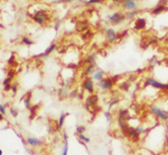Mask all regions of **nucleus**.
I'll list each match as a JSON object with an SVG mask.
<instances>
[{"label": "nucleus", "mask_w": 168, "mask_h": 155, "mask_svg": "<svg viewBox=\"0 0 168 155\" xmlns=\"http://www.w3.org/2000/svg\"><path fill=\"white\" fill-rule=\"evenodd\" d=\"M143 87H153L159 90H168V83H161L153 78H147Z\"/></svg>", "instance_id": "obj_1"}, {"label": "nucleus", "mask_w": 168, "mask_h": 155, "mask_svg": "<svg viewBox=\"0 0 168 155\" xmlns=\"http://www.w3.org/2000/svg\"><path fill=\"white\" fill-rule=\"evenodd\" d=\"M150 113H151L154 116L157 117V118L161 119V120H168V113L167 111L160 109L159 107H157V106H155V104H151V106H150Z\"/></svg>", "instance_id": "obj_2"}, {"label": "nucleus", "mask_w": 168, "mask_h": 155, "mask_svg": "<svg viewBox=\"0 0 168 155\" xmlns=\"http://www.w3.org/2000/svg\"><path fill=\"white\" fill-rule=\"evenodd\" d=\"M124 19H127V16L124 13H114L109 16V20L113 24V25H119L120 23H122Z\"/></svg>", "instance_id": "obj_3"}, {"label": "nucleus", "mask_w": 168, "mask_h": 155, "mask_svg": "<svg viewBox=\"0 0 168 155\" xmlns=\"http://www.w3.org/2000/svg\"><path fill=\"white\" fill-rule=\"evenodd\" d=\"M33 19H34V22H36L37 24H39V25H43L44 23H46V22H47L48 16H47V13H45L44 10H38L37 13L33 16Z\"/></svg>", "instance_id": "obj_4"}, {"label": "nucleus", "mask_w": 168, "mask_h": 155, "mask_svg": "<svg viewBox=\"0 0 168 155\" xmlns=\"http://www.w3.org/2000/svg\"><path fill=\"white\" fill-rule=\"evenodd\" d=\"M113 86V81L112 79H102L99 81V87L102 90H110Z\"/></svg>", "instance_id": "obj_5"}, {"label": "nucleus", "mask_w": 168, "mask_h": 155, "mask_svg": "<svg viewBox=\"0 0 168 155\" xmlns=\"http://www.w3.org/2000/svg\"><path fill=\"white\" fill-rule=\"evenodd\" d=\"M122 7L124 8V9H127V10H136L137 9V7H138V2L136 1V0H124L123 2H122Z\"/></svg>", "instance_id": "obj_6"}, {"label": "nucleus", "mask_w": 168, "mask_h": 155, "mask_svg": "<svg viewBox=\"0 0 168 155\" xmlns=\"http://www.w3.org/2000/svg\"><path fill=\"white\" fill-rule=\"evenodd\" d=\"M83 89L84 90H86L89 93H93L94 92V84H93V81H92V79L90 78H86L84 81H83Z\"/></svg>", "instance_id": "obj_7"}, {"label": "nucleus", "mask_w": 168, "mask_h": 155, "mask_svg": "<svg viewBox=\"0 0 168 155\" xmlns=\"http://www.w3.org/2000/svg\"><path fill=\"white\" fill-rule=\"evenodd\" d=\"M98 100H99L98 96L92 93L90 97L86 99V102H85V108H86L88 110H90L91 107H95V104L98 103Z\"/></svg>", "instance_id": "obj_8"}, {"label": "nucleus", "mask_w": 168, "mask_h": 155, "mask_svg": "<svg viewBox=\"0 0 168 155\" xmlns=\"http://www.w3.org/2000/svg\"><path fill=\"white\" fill-rule=\"evenodd\" d=\"M105 36H106V38H108V40H109L110 43L116 42V39L118 38L116 30H114V29H112V28L106 29V32H105Z\"/></svg>", "instance_id": "obj_9"}, {"label": "nucleus", "mask_w": 168, "mask_h": 155, "mask_svg": "<svg viewBox=\"0 0 168 155\" xmlns=\"http://www.w3.org/2000/svg\"><path fill=\"white\" fill-rule=\"evenodd\" d=\"M26 141H27V144L29 146H31V147H38V146L43 145V142L39 138H36V137H28Z\"/></svg>", "instance_id": "obj_10"}, {"label": "nucleus", "mask_w": 168, "mask_h": 155, "mask_svg": "<svg viewBox=\"0 0 168 155\" xmlns=\"http://www.w3.org/2000/svg\"><path fill=\"white\" fill-rule=\"evenodd\" d=\"M56 50V45L55 44H51L47 49H46V51L44 52V53H41V54H38V55H36L35 57H37V59H43V57H45V56H48L51 53Z\"/></svg>", "instance_id": "obj_11"}, {"label": "nucleus", "mask_w": 168, "mask_h": 155, "mask_svg": "<svg viewBox=\"0 0 168 155\" xmlns=\"http://www.w3.org/2000/svg\"><path fill=\"white\" fill-rule=\"evenodd\" d=\"M126 134H128L130 137H132L135 141H138V138H139V136H140V134L137 131V129L133 128V127H128V129H127V133Z\"/></svg>", "instance_id": "obj_12"}, {"label": "nucleus", "mask_w": 168, "mask_h": 155, "mask_svg": "<svg viewBox=\"0 0 168 155\" xmlns=\"http://www.w3.org/2000/svg\"><path fill=\"white\" fill-rule=\"evenodd\" d=\"M143 28H146V19L145 18H138L135 23V29L141 30Z\"/></svg>", "instance_id": "obj_13"}, {"label": "nucleus", "mask_w": 168, "mask_h": 155, "mask_svg": "<svg viewBox=\"0 0 168 155\" xmlns=\"http://www.w3.org/2000/svg\"><path fill=\"white\" fill-rule=\"evenodd\" d=\"M165 10H167V8H166V6H163L161 3H159L158 6H156L155 8L151 10V15H159V13H161L163 11H165Z\"/></svg>", "instance_id": "obj_14"}, {"label": "nucleus", "mask_w": 168, "mask_h": 155, "mask_svg": "<svg viewBox=\"0 0 168 155\" xmlns=\"http://www.w3.org/2000/svg\"><path fill=\"white\" fill-rule=\"evenodd\" d=\"M104 75H105V72H104V71H102V70H96V71L93 73V79L96 80V81H100V80L103 79Z\"/></svg>", "instance_id": "obj_15"}, {"label": "nucleus", "mask_w": 168, "mask_h": 155, "mask_svg": "<svg viewBox=\"0 0 168 155\" xmlns=\"http://www.w3.org/2000/svg\"><path fill=\"white\" fill-rule=\"evenodd\" d=\"M31 92H28L26 94V97H24L23 101H24V104L26 107V109H30L31 108V103H30V99H31Z\"/></svg>", "instance_id": "obj_16"}, {"label": "nucleus", "mask_w": 168, "mask_h": 155, "mask_svg": "<svg viewBox=\"0 0 168 155\" xmlns=\"http://www.w3.org/2000/svg\"><path fill=\"white\" fill-rule=\"evenodd\" d=\"M66 116H68V114H66V113H62V115H61V116H60V118H58V123H57V129H61L62 127H63Z\"/></svg>", "instance_id": "obj_17"}, {"label": "nucleus", "mask_w": 168, "mask_h": 155, "mask_svg": "<svg viewBox=\"0 0 168 155\" xmlns=\"http://www.w3.org/2000/svg\"><path fill=\"white\" fill-rule=\"evenodd\" d=\"M95 57H96V54L95 53H91L89 56H86L84 59V62L88 63V64H93L95 62Z\"/></svg>", "instance_id": "obj_18"}, {"label": "nucleus", "mask_w": 168, "mask_h": 155, "mask_svg": "<svg viewBox=\"0 0 168 155\" xmlns=\"http://www.w3.org/2000/svg\"><path fill=\"white\" fill-rule=\"evenodd\" d=\"M10 81H11V78H8V77L3 80L2 84H3L5 91H8V90H10V89H11V86H13V84H10Z\"/></svg>", "instance_id": "obj_19"}, {"label": "nucleus", "mask_w": 168, "mask_h": 155, "mask_svg": "<svg viewBox=\"0 0 168 155\" xmlns=\"http://www.w3.org/2000/svg\"><path fill=\"white\" fill-rule=\"evenodd\" d=\"M94 67H95V63H93V64H89L88 65V67L84 70V74H85V75H90L92 72L94 73Z\"/></svg>", "instance_id": "obj_20"}, {"label": "nucleus", "mask_w": 168, "mask_h": 155, "mask_svg": "<svg viewBox=\"0 0 168 155\" xmlns=\"http://www.w3.org/2000/svg\"><path fill=\"white\" fill-rule=\"evenodd\" d=\"M21 42H23V44H25V45H27V46H30V45L34 44V42H33L30 38L26 37V36H24V37L21 38Z\"/></svg>", "instance_id": "obj_21"}, {"label": "nucleus", "mask_w": 168, "mask_h": 155, "mask_svg": "<svg viewBox=\"0 0 168 155\" xmlns=\"http://www.w3.org/2000/svg\"><path fill=\"white\" fill-rule=\"evenodd\" d=\"M78 138L82 141L83 143H85V144H89L91 142V140L88 137V136H85V135H83V134H78Z\"/></svg>", "instance_id": "obj_22"}, {"label": "nucleus", "mask_w": 168, "mask_h": 155, "mask_svg": "<svg viewBox=\"0 0 168 155\" xmlns=\"http://www.w3.org/2000/svg\"><path fill=\"white\" fill-rule=\"evenodd\" d=\"M139 13V11L136 9V10H131V11H129L128 13H126V16H127V18L128 19H131V18H133L136 15H138Z\"/></svg>", "instance_id": "obj_23"}, {"label": "nucleus", "mask_w": 168, "mask_h": 155, "mask_svg": "<svg viewBox=\"0 0 168 155\" xmlns=\"http://www.w3.org/2000/svg\"><path fill=\"white\" fill-rule=\"evenodd\" d=\"M68 153V143H64V146H63V150H62V154L61 155H67Z\"/></svg>", "instance_id": "obj_24"}, {"label": "nucleus", "mask_w": 168, "mask_h": 155, "mask_svg": "<svg viewBox=\"0 0 168 155\" xmlns=\"http://www.w3.org/2000/svg\"><path fill=\"white\" fill-rule=\"evenodd\" d=\"M119 101H120V99H119V98H113V99L109 102V108H112V107H113L114 104H116Z\"/></svg>", "instance_id": "obj_25"}, {"label": "nucleus", "mask_w": 168, "mask_h": 155, "mask_svg": "<svg viewBox=\"0 0 168 155\" xmlns=\"http://www.w3.org/2000/svg\"><path fill=\"white\" fill-rule=\"evenodd\" d=\"M38 107L39 106L37 104V106H34V107H31V108H30V114H31V115H30V118H33L34 115L36 114V110L38 109Z\"/></svg>", "instance_id": "obj_26"}, {"label": "nucleus", "mask_w": 168, "mask_h": 155, "mask_svg": "<svg viewBox=\"0 0 168 155\" xmlns=\"http://www.w3.org/2000/svg\"><path fill=\"white\" fill-rule=\"evenodd\" d=\"M129 83L128 82H124V83H121V86H120V88L122 89L123 91H128L129 90Z\"/></svg>", "instance_id": "obj_27"}, {"label": "nucleus", "mask_w": 168, "mask_h": 155, "mask_svg": "<svg viewBox=\"0 0 168 155\" xmlns=\"http://www.w3.org/2000/svg\"><path fill=\"white\" fill-rule=\"evenodd\" d=\"M85 126H76V133L78 134H83L85 131Z\"/></svg>", "instance_id": "obj_28"}, {"label": "nucleus", "mask_w": 168, "mask_h": 155, "mask_svg": "<svg viewBox=\"0 0 168 155\" xmlns=\"http://www.w3.org/2000/svg\"><path fill=\"white\" fill-rule=\"evenodd\" d=\"M103 0H88L85 5H94V3H101Z\"/></svg>", "instance_id": "obj_29"}, {"label": "nucleus", "mask_w": 168, "mask_h": 155, "mask_svg": "<svg viewBox=\"0 0 168 155\" xmlns=\"http://www.w3.org/2000/svg\"><path fill=\"white\" fill-rule=\"evenodd\" d=\"M58 96H61V98H64V97L67 96V92H66L65 89H60L58 90Z\"/></svg>", "instance_id": "obj_30"}, {"label": "nucleus", "mask_w": 168, "mask_h": 155, "mask_svg": "<svg viewBox=\"0 0 168 155\" xmlns=\"http://www.w3.org/2000/svg\"><path fill=\"white\" fill-rule=\"evenodd\" d=\"M74 0H53L54 3H61V2H64V3H67V2H72Z\"/></svg>", "instance_id": "obj_31"}, {"label": "nucleus", "mask_w": 168, "mask_h": 155, "mask_svg": "<svg viewBox=\"0 0 168 155\" xmlns=\"http://www.w3.org/2000/svg\"><path fill=\"white\" fill-rule=\"evenodd\" d=\"M10 115L16 118V117L18 116V111L16 109H13V108H10Z\"/></svg>", "instance_id": "obj_32"}, {"label": "nucleus", "mask_w": 168, "mask_h": 155, "mask_svg": "<svg viewBox=\"0 0 168 155\" xmlns=\"http://www.w3.org/2000/svg\"><path fill=\"white\" fill-rule=\"evenodd\" d=\"M104 117L106 118V120H108L109 123L111 121V114H110L109 111H105V113H104Z\"/></svg>", "instance_id": "obj_33"}, {"label": "nucleus", "mask_w": 168, "mask_h": 155, "mask_svg": "<svg viewBox=\"0 0 168 155\" xmlns=\"http://www.w3.org/2000/svg\"><path fill=\"white\" fill-rule=\"evenodd\" d=\"M136 129H137V131H138L139 134H143V133L146 131V129L143 128L142 126H138V127H136Z\"/></svg>", "instance_id": "obj_34"}, {"label": "nucleus", "mask_w": 168, "mask_h": 155, "mask_svg": "<svg viewBox=\"0 0 168 155\" xmlns=\"http://www.w3.org/2000/svg\"><path fill=\"white\" fill-rule=\"evenodd\" d=\"M6 114V109H5V106L3 104H0V115L3 116Z\"/></svg>", "instance_id": "obj_35"}, {"label": "nucleus", "mask_w": 168, "mask_h": 155, "mask_svg": "<svg viewBox=\"0 0 168 155\" xmlns=\"http://www.w3.org/2000/svg\"><path fill=\"white\" fill-rule=\"evenodd\" d=\"M13 62H15V55H13V54H11V55H10V57H9V60H8V64H9V65L13 64Z\"/></svg>", "instance_id": "obj_36"}, {"label": "nucleus", "mask_w": 168, "mask_h": 155, "mask_svg": "<svg viewBox=\"0 0 168 155\" xmlns=\"http://www.w3.org/2000/svg\"><path fill=\"white\" fill-rule=\"evenodd\" d=\"M155 63H157V60H156V56H154V57H151V59L149 60V64L154 65Z\"/></svg>", "instance_id": "obj_37"}, {"label": "nucleus", "mask_w": 168, "mask_h": 155, "mask_svg": "<svg viewBox=\"0 0 168 155\" xmlns=\"http://www.w3.org/2000/svg\"><path fill=\"white\" fill-rule=\"evenodd\" d=\"M11 91H13V94L17 93V84H13V86H11Z\"/></svg>", "instance_id": "obj_38"}, {"label": "nucleus", "mask_w": 168, "mask_h": 155, "mask_svg": "<svg viewBox=\"0 0 168 155\" xmlns=\"http://www.w3.org/2000/svg\"><path fill=\"white\" fill-rule=\"evenodd\" d=\"M13 75H15V71H13V70H10V71L8 72V78H11V79H13Z\"/></svg>", "instance_id": "obj_39"}, {"label": "nucleus", "mask_w": 168, "mask_h": 155, "mask_svg": "<svg viewBox=\"0 0 168 155\" xmlns=\"http://www.w3.org/2000/svg\"><path fill=\"white\" fill-rule=\"evenodd\" d=\"M67 140H68V136H67V134H66V133H63V142L66 143V142H67Z\"/></svg>", "instance_id": "obj_40"}, {"label": "nucleus", "mask_w": 168, "mask_h": 155, "mask_svg": "<svg viewBox=\"0 0 168 155\" xmlns=\"http://www.w3.org/2000/svg\"><path fill=\"white\" fill-rule=\"evenodd\" d=\"M75 94H78V91H76V90H74V91H73V92H72V93H71L70 96H71L72 98H74V97H75Z\"/></svg>", "instance_id": "obj_41"}, {"label": "nucleus", "mask_w": 168, "mask_h": 155, "mask_svg": "<svg viewBox=\"0 0 168 155\" xmlns=\"http://www.w3.org/2000/svg\"><path fill=\"white\" fill-rule=\"evenodd\" d=\"M47 130H48V133H51V134H53V133H55V131H54V129H53L52 126H50V127L47 128Z\"/></svg>", "instance_id": "obj_42"}, {"label": "nucleus", "mask_w": 168, "mask_h": 155, "mask_svg": "<svg viewBox=\"0 0 168 155\" xmlns=\"http://www.w3.org/2000/svg\"><path fill=\"white\" fill-rule=\"evenodd\" d=\"M165 148H166V152L168 153V137L166 138V143H165Z\"/></svg>", "instance_id": "obj_43"}, {"label": "nucleus", "mask_w": 168, "mask_h": 155, "mask_svg": "<svg viewBox=\"0 0 168 155\" xmlns=\"http://www.w3.org/2000/svg\"><path fill=\"white\" fill-rule=\"evenodd\" d=\"M113 1H114V2H120V3H122L124 0H113Z\"/></svg>", "instance_id": "obj_44"}, {"label": "nucleus", "mask_w": 168, "mask_h": 155, "mask_svg": "<svg viewBox=\"0 0 168 155\" xmlns=\"http://www.w3.org/2000/svg\"><path fill=\"white\" fill-rule=\"evenodd\" d=\"M78 1H81V2H84V3H85L88 0H78Z\"/></svg>", "instance_id": "obj_45"}, {"label": "nucleus", "mask_w": 168, "mask_h": 155, "mask_svg": "<svg viewBox=\"0 0 168 155\" xmlns=\"http://www.w3.org/2000/svg\"><path fill=\"white\" fill-rule=\"evenodd\" d=\"M166 1H168V0H160V3H163V2H166Z\"/></svg>", "instance_id": "obj_46"}]
</instances>
